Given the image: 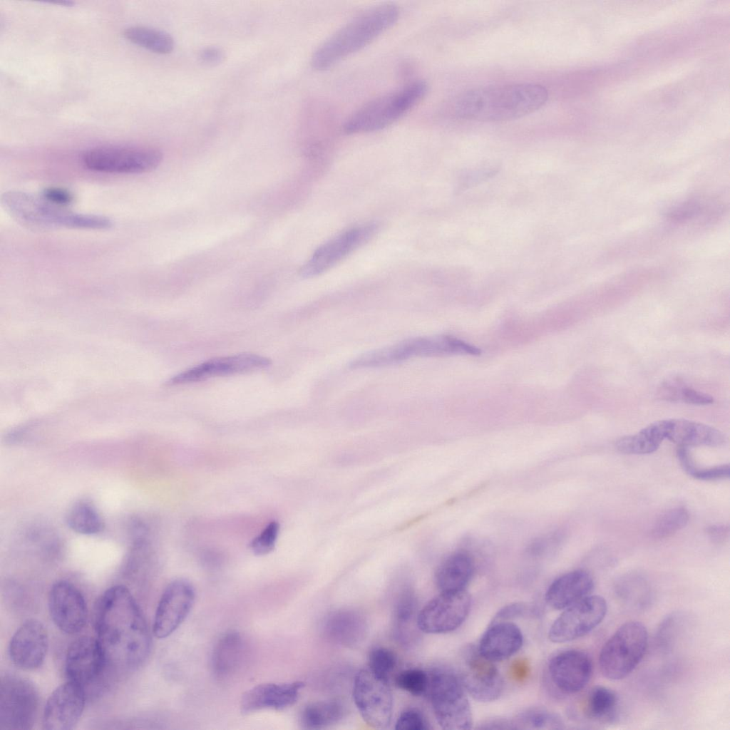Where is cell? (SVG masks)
Masks as SVG:
<instances>
[{
	"instance_id": "22",
	"label": "cell",
	"mask_w": 730,
	"mask_h": 730,
	"mask_svg": "<svg viewBox=\"0 0 730 730\" xmlns=\"http://www.w3.org/2000/svg\"><path fill=\"white\" fill-rule=\"evenodd\" d=\"M592 662L584 651L567 649L554 656L548 672L555 686L566 694H576L589 683L592 674Z\"/></svg>"
},
{
	"instance_id": "15",
	"label": "cell",
	"mask_w": 730,
	"mask_h": 730,
	"mask_svg": "<svg viewBox=\"0 0 730 730\" xmlns=\"http://www.w3.org/2000/svg\"><path fill=\"white\" fill-rule=\"evenodd\" d=\"M192 585L184 579L171 582L158 602L153 621V632L158 639L172 634L186 619L195 602Z\"/></svg>"
},
{
	"instance_id": "31",
	"label": "cell",
	"mask_w": 730,
	"mask_h": 730,
	"mask_svg": "<svg viewBox=\"0 0 730 730\" xmlns=\"http://www.w3.org/2000/svg\"><path fill=\"white\" fill-rule=\"evenodd\" d=\"M344 704L336 699L322 700L307 704L300 714V724L306 729H322L341 721L346 714Z\"/></svg>"
},
{
	"instance_id": "12",
	"label": "cell",
	"mask_w": 730,
	"mask_h": 730,
	"mask_svg": "<svg viewBox=\"0 0 730 730\" xmlns=\"http://www.w3.org/2000/svg\"><path fill=\"white\" fill-rule=\"evenodd\" d=\"M607 604L600 595H588L575 602L554 621L549 639L562 643L584 637L598 626L606 616Z\"/></svg>"
},
{
	"instance_id": "32",
	"label": "cell",
	"mask_w": 730,
	"mask_h": 730,
	"mask_svg": "<svg viewBox=\"0 0 730 730\" xmlns=\"http://www.w3.org/2000/svg\"><path fill=\"white\" fill-rule=\"evenodd\" d=\"M665 438V420H660L635 434L620 438L616 448L625 454H648L656 451Z\"/></svg>"
},
{
	"instance_id": "30",
	"label": "cell",
	"mask_w": 730,
	"mask_h": 730,
	"mask_svg": "<svg viewBox=\"0 0 730 730\" xmlns=\"http://www.w3.org/2000/svg\"><path fill=\"white\" fill-rule=\"evenodd\" d=\"M416 602L410 587L399 592L394 608L393 629L396 640L404 647H411L416 638Z\"/></svg>"
},
{
	"instance_id": "9",
	"label": "cell",
	"mask_w": 730,
	"mask_h": 730,
	"mask_svg": "<svg viewBox=\"0 0 730 730\" xmlns=\"http://www.w3.org/2000/svg\"><path fill=\"white\" fill-rule=\"evenodd\" d=\"M163 154L157 148L135 145H105L91 148L81 156L91 170L118 174H139L159 166Z\"/></svg>"
},
{
	"instance_id": "46",
	"label": "cell",
	"mask_w": 730,
	"mask_h": 730,
	"mask_svg": "<svg viewBox=\"0 0 730 730\" xmlns=\"http://www.w3.org/2000/svg\"><path fill=\"white\" fill-rule=\"evenodd\" d=\"M198 57L203 64L214 66L224 61L225 53L222 48L217 46H207L200 51Z\"/></svg>"
},
{
	"instance_id": "10",
	"label": "cell",
	"mask_w": 730,
	"mask_h": 730,
	"mask_svg": "<svg viewBox=\"0 0 730 730\" xmlns=\"http://www.w3.org/2000/svg\"><path fill=\"white\" fill-rule=\"evenodd\" d=\"M0 728L29 729L35 723L38 696L27 679L6 674L1 680Z\"/></svg>"
},
{
	"instance_id": "14",
	"label": "cell",
	"mask_w": 730,
	"mask_h": 730,
	"mask_svg": "<svg viewBox=\"0 0 730 730\" xmlns=\"http://www.w3.org/2000/svg\"><path fill=\"white\" fill-rule=\"evenodd\" d=\"M378 226L369 223L354 227L327 241L313 253L300 269L303 277L317 276L346 257L368 241L376 232Z\"/></svg>"
},
{
	"instance_id": "38",
	"label": "cell",
	"mask_w": 730,
	"mask_h": 730,
	"mask_svg": "<svg viewBox=\"0 0 730 730\" xmlns=\"http://www.w3.org/2000/svg\"><path fill=\"white\" fill-rule=\"evenodd\" d=\"M688 511L684 508H674L664 513L653 525L650 534L654 538L669 537L687 524Z\"/></svg>"
},
{
	"instance_id": "13",
	"label": "cell",
	"mask_w": 730,
	"mask_h": 730,
	"mask_svg": "<svg viewBox=\"0 0 730 730\" xmlns=\"http://www.w3.org/2000/svg\"><path fill=\"white\" fill-rule=\"evenodd\" d=\"M471 605V596L466 590L441 592L418 613V627L430 634L452 632L463 623Z\"/></svg>"
},
{
	"instance_id": "44",
	"label": "cell",
	"mask_w": 730,
	"mask_h": 730,
	"mask_svg": "<svg viewBox=\"0 0 730 730\" xmlns=\"http://www.w3.org/2000/svg\"><path fill=\"white\" fill-rule=\"evenodd\" d=\"M677 401H683L686 403L694 405H707L712 403L714 399L711 396L690 388L683 383L678 392Z\"/></svg>"
},
{
	"instance_id": "34",
	"label": "cell",
	"mask_w": 730,
	"mask_h": 730,
	"mask_svg": "<svg viewBox=\"0 0 730 730\" xmlns=\"http://www.w3.org/2000/svg\"><path fill=\"white\" fill-rule=\"evenodd\" d=\"M123 36L130 42L152 52L168 54L175 47L174 38L168 33L147 26H133L124 30Z\"/></svg>"
},
{
	"instance_id": "23",
	"label": "cell",
	"mask_w": 730,
	"mask_h": 730,
	"mask_svg": "<svg viewBox=\"0 0 730 730\" xmlns=\"http://www.w3.org/2000/svg\"><path fill=\"white\" fill-rule=\"evenodd\" d=\"M304 685L301 681L258 684L243 694L240 711L249 714L264 709L284 710L297 701Z\"/></svg>"
},
{
	"instance_id": "40",
	"label": "cell",
	"mask_w": 730,
	"mask_h": 730,
	"mask_svg": "<svg viewBox=\"0 0 730 730\" xmlns=\"http://www.w3.org/2000/svg\"><path fill=\"white\" fill-rule=\"evenodd\" d=\"M429 679V674L425 671L417 668H410L399 672L394 682L398 688L418 696L426 695Z\"/></svg>"
},
{
	"instance_id": "36",
	"label": "cell",
	"mask_w": 730,
	"mask_h": 730,
	"mask_svg": "<svg viewBox=\"0 0 730 730\" xmlns=\"http://www.w3.org/2000/svg\"><path fill=\"white\" fill-rule=\"evenodd\" d=\"M66 523L74 532L83 535H95L104 528L103 520L90 503L79 501L71 506L66 515Z\"/></svg>"
},
{
	"instance_id": "49",
	"label": "cell",
	"mask_w": 730,
	"mask_h": 730,
	"mask_svg": "<svg viewBox=\"0 0 730 730\" xmlns=\"http://www.w3.org/2000/svg\"><path fill=\"white\" fill-rule=\"evenodd\" d=\"M528 667L522 661H518L513 667V673L518 679H523L527 674Z\"/></svg>"
},
{
	"instance_id": "45",
	"label": "cell",
	"mask_w": 730,
	"mask_h": 730,
	"mask_svg": "<svg viewBox=\"0 0 730 730\" xmlns=\"http://www.w3.org/2000/svg\"><path fill=\"white\" fill-rule=\"evenodd\" d=\"M43 198L53 205L61 207L68 205L73 201V195L69 190L56 187L44 189L43 191Z\"/></svg>"
},
{
	"instance_id": "18",
	"label": "cell",
	"mask_w": 730,
	"mask_h": 730,
	"mask_svg": "<svg viewBox=\"0 0 730 730\" xmlns=\"http://www.w3.org/2000/svg\"><path fill=\"white\" fill-rule=\"evenodd\" d=\"M271 361L255 354H240L207 360L169 379L168 386H177L203 381L212 377L247 373L264 369Z\"/></svg>"
},
{
	"instance_id": "2",
	"label": "cell",
	"mask_w": 730,
	"mask_h": 730,
	"mask_svg": "<svg viewBox=\"0 0 730 730\" xmlns=\"http://www.w3.org/2000/svg\"><path fill=\"white\" fill-rule=\"evenodd\" d=\"M547 89L521 83L474 88L458 93L451 101V114L460 119L480 122L514 120L541 108Z\"/></svg>"
},
{
	"instance_id": "39",
	"label": "cell",
	"mask_w": 730,
	"mask_h": 730,
	"mask_svg": "<svg viewBox=\"0 0 730 730\" xmlns=\"http://www.w3.org/2000/svg\"><path fill=\"white\" fill-rule=\"evenodd\" d=\"M369 670L375 676L389 682V677L397 664L396 654L384 647L373 648L368 657Z\"/></svg>"
},
{
	"instance_id": "28",
	"label": "cell",
	"mask_w": 730,
	"mask_h": 730,
	"mask_svg": "<svg viewBox=\"0 0 730 730\" xmlns=\"http://www.w3.org/2000/svg\"><path fill=\"white\" fill-rule=\"evenodd\" d=\"M245 653L242 635L236 631L225 633L215 645L212 654V669L218 679H225L240 667Z\"/></svg>"
},
{
	"instance_id": "11",
	"label": "cell",
	"mask_w": 730,
	"mask_h": 730,
	"mask_svg": "<svg viewBox=\"0 0 730 730\" xmlns=\"http://www.w3.org/2000/svg\"><path fill=\"white\" fill-rule=\"evenodd\" d=\"M352 695L359 714L369 726L378 729L389 726L394 701L388 682L369 669H361L355 676Z\"/></svg>"
},
{
	"instance_id": "41",
	"label": "cell",
	"mask_w": 730,
	"mask_h": 730,
	"mask_svg": "<svg viewBox=\"0 0 730 730\" xmlns=\"http://www.w3.org/2000/svg\"><path fill=\"white\" fill-rule=\"evenodd\" d=\"M516 721L528 729H557L563 728L560 717L545 709H533L520 714Z\"/></svg>"
},
{
	"instance_id": "1",
	"label": "cell",
	"mask_w": 730,
	"mask_h": 730,
	"mask_svg": "<svg viewBox=\"0 0 730 730\" xmlns=\"http://www.w3.org/2000/svg\"><path fill=\"white\" fill-rule=\"evenodd\" d=\"M95 623L108 667L131 671L147 659L151 646L149 629L126 587L114 585L103 593L98 602Z\"/></svg>"
},
{
	"instance_id": "27",
	"label": "cell",
	"mask_w": 730,
	"mask_h": 730,
	"mask_svg": "<svg viewBox=\"0 0 730 730\" xmlns=\"http://www.w3.org/2000/svg\"><path fill=\"white\" fill-rule=\"evenodd\" d=\"M327 635L334 642L353 647L365 638L367 624L363 615L350 609H341L331 612L324 622Z\"/></svg>"
},
{
	"instance_id": "35",
	"label": "cell",
	"mask_w": 730,
	"mask_h": 730,
	"mask_svg": "<svg viewBox=\"0 0 730 730\" xmlns=\"http://www.w3.org/2000/svg\"><path fill=\"white\" fill-rule=\"evenodd\" d=\"M615 591L622 602L635 608L645 607L651 597L646 580L634 573L622 576L615 583Z\"/></svg>"
},
{
	"instance_id": "25",
	"label": "cell",
	"mask_w": 730,
	"mask_h": 730,
	"mask_svg": "<svg viewBox=\"0 0 730 730\" xmlns=\"http://www.w3.org/2000/svg\"><path fill=\"white\" fill-rule=\"evenodd\" d=\"M593 588L594 580L588 572L573 570L553 581L546 592L545 600L551 607L562 610L590 595Z\"/></svg>"
},
{
	"instance_id": "6",
	"label": "cell",
	"mask_w": 730,
	"mask_h": 730,
	"mask_svg": "<svg viewBox=\"0 0 730 730\" xmlns=\"http://www.w3.org/2000/svg\"><path fill=\"white\" fill-rule=\"evenodd\" d=\"M480 352L476 346L451 336L417 337L364 354L354 359L349 366L352 369L373 368L417 356L478 355Z\"/></svg>"
},
{
	"instance_id": "48",
	"label": "cell",
	"mask_w": 730,
	"mask_h": 730,
	"mask_svg": "<svg viewBox=\"0 0 730 730\" xmlns=\"http://www.w3.org/2000/svg\"><path fill=\"white\" fill-rule=\"evenodd\" d=\"M729 533L726 525H712L707 528V535L714 543H721L727 538Z\"/></svg>"
},
{
	"instance_id": "3",
	"label": "cell",
	"mask_w": 730,
	"mask_h": 730,
	"mask_svg": "<svg viewBox=\"0 0 730 730\" xmlns=\"http://www.w3.org/2000/svg\"><path fill=\"white\" fill-rule=\"evenodd\" d=\"M399 11L392 4H384L360 14L327 38L314 52L312 65L317 70L329 68L361 50L392 26Z\"/></svg>"
},
{
	"instance_id": "37",
	"label": "cell",
	"mask_w": 730,
	"mask_h": 730,
	"mask_svg": "<svg viewBox=\"0 0 730 730\" xmlns=\"http://www.w3.org/2000/svg\"><path fill=\"white\" fill-rule=\"evenodd\" d=\"M677 455L683 470L692 477L701 480H714L729 477V465H721L711 468H699L696 466L687 447L679 446Z\"/></svg>"
},
{
	"instance_id": "4",
	"label": "cell",
	"mask_w": 730,
	"mask_h": 730,
	"mask_svg": "<svg viewBox=\"0 0 730 730\" xmlns=\"http://www.w3.org/2000/svg\"><path fill=\"white\" fill-rule=\"evenodd\" d=\"M1 202L13 218L31 228L106 230L113 226V221L107 217L71 212L20 191L4 192Z\"/></svg>"
},
{
	"instance_id": "17",
	"label": "cell",
	"mask_w": 730,
	"mask_h": 730,
	"mask_svg": "<svg viewBox=\"0 0 730 730\" xmlns=\"http://www.w3.org/2000/svg\"><path fill=\"white\" fill-rule=\"evenodd\" d=\"M48 605L51 618L61 631L73 634L84 628L87 605L81 592L71 582H55L49 592Z\"/></svg>"
},
{
	"instance_id": "20",
	"label": "cell",
	"mask_w": 730,
	"mask_h": 730,
	"mask_svg": "<svg viewBox=\"0 0 730 730\" xmlns=\"http://www.w3.org/2000/svg\"><path fill=\"white\" fill-rule=\"evenodd\" d=\"M48 636L43 624L36 619L23 622L11 638L9 654L12 663L23 670H34L43 663Z\"/></svg>"
},
{
	"instance_id": "33",
	"label": "cell",
	"mask_w": 730,
	"mask_h": 730,
	"mask_svg": "<svg viewBox=\"0 0 730 730\" xmlns=\"http://www.w3.org/2000/svg\"><path fill=\"white\" fill-rule=\"evenodd\" d=\"M585 701L586 716L597 723H610L617 717L619 697L607 687L596 686L591 689Z\"/></svg>"
},
{
	"instance_id": "47",
	"label": "cell",
	"mask_w": 730,
	"mask_h": 730,
	"mask_svg": "<svg viewBox=\"0 0 730 730\" xmlns=\"http://www.w3.org/2000/svg\"><path fill=\"white\" fill-rule=\"evenodd\" d=\"M528 610V607L522 603H515L504 607L500 610L493 619V622L503 621L524 614Z\"/></svg>"
},
{
	"instance_id": "7",
	"label": "cell",
	"mask_w": 730,
	"mask_h": 730,
	"mask_svg": "<svg viewBox=\"0 0 730 730\" xmlns=\"http://www.w3.org/2000/svg\"><path fill=\"white\" fill-rule=\"evenodd\" d=\"M647 646L648 632L642 623H624L601 649L599 665L602 675L610 680L625 678L642 660Z\"/></svg>"
},
{
	"instance_id": "24",
	"label": "cell",
	"mask_w": 730,
	"mask_h": 730,
	"mask_svg": "<svg viewBox=\"0 0 730 730\" xmlns=\"http://www.w3.org/2000/svg\"><path fill=\"white\" fill-rule=\"evenodd\" d=\"M523 634L515 624L505 621L493 622L483 634L478 652L491 662L506 659L522 647Z\"/></svg>"
},
{
	"instance_id": "29",
	"label": "cell",
	"mask_w": 730,
	"mask_h": 730,
	"mask_svg": "<svg viewBox=\"0 0 730 730\" xmlns=\"http://www.w3.org/2000/svg\"><path fill=\"white\" fill-rule=\"evenodd\" d=\"M474 572L471 557L463 552L448 556L438 567L436 583L440 592L465 590Z\"/></svg>"
},
{
	"instance_id": "21",
	"label": "cell",
	"mask_w": 730,
	"mask_h": 730,
	"mask_svg": "<svg viewBox=\"0 0 730 730\" xmlns=\"http://www.w3.org/2000/svg\"><path fill=\"white\" fill-rule=\"evenodd\" d=\"M460 680L465 690L479 701H494L503 689L502 677L493 662L483 657L478 649L466 657Z\"/></svg>"
},
{
	"instance_id": "16",
	"label": "cell",
	"mask_w": 730,
	"mask_h": 730,
	"mask_svg": "<svg viewBox=\"0 0 730 730\" xmlns=\"http://www.w3.org/2000/svg\"><path fill=\"white\" fill-rule=\"evenodd\" d=\"M86 703L85 687L68 680L56 687L45 704L42 726L46 730H70L80 720Z\"/></svg>"
},
{
	"instance_id": "5",
	"label": "cell",
	"mask_w": 730,
	"mask_h": 730,
	"mask_svg": "<svg viewBox=\"0 0 730 730\" xmlns=\"http://www.w3.org/2000/svg\"><path fill=\"white\" fill-rule=\"evenodd\" d=\"M428 85L423 81L410 83L364 104L344 125L346 133L379 130L392 124L426 96Z\"/></svg>"
},
{
	"instance_id": "26",
	"label": "cell",
	"mask_w": 730,
	"mask_h": 730,
	"mask_svg": "<svg viewBox=\"0 0 730 730\" xmlns=\"http://www.w3.org/2000/svg\"><path fill=\"white\" fill-rule=\"evenodd\" d=\"M665 438L679 446L716 447L725 443V435L708 425L687 419L665 420Z\"/></svg>"
},
{
	"instance_id": "8",
	"label": "cell",
	"mask_w": 730,
	"mask_h": 730,
	"mask_svg": "<svg viewBox=\"0 0 730 730\" xmlns=\"http://www.w3.org/2000/svg\"><path fill=\"white\" fill-rule=\"evenodd\" d=\"M429 677L426 695L440 726L446 730L471 729L472 711L460 679L444 670L435 671Z\"/></svg>"
},
{
	"instance_id": "42",
	"label": "cell",
	"mask_w": 730,
	"mask_h": 730,
	"mask_svg": "<svg viewBox=\"0 0 730 730\" xmlns=\"http://www.w3.org/2000/svg\"><path fill=\"white\" fill-rule=\"evenodd\" d=\"M279 524L270 521L250 543V549L255 555H265L272 552L276 545L279 533Z\"/></svg>"
},
{
	"instance_id": "19",
	"label": "cell",
	"mask_w": 730,
	"mask_h": 730,
	"mask_svg": "<svg viewBox=\"0 0 730 730\" xmlns=\"http://www.w3.org/2000/svg\"><path fill=\"white\" fill-rule=\"evenodd\" d=\"M107 667L103 649L97 638L83 636L68 647L65 659L68 680L85 687L99 679Z\"/></svg>"
},
{
	"instance_id": "43",
	"label": "cell",
	"mask_w": 730,
	"mask_h": 730,
	"mask_svg": "<svg viewBox=\"0 0 730 730\" xmlns=\"http://www.w3.org/2000/svg\"><path fill=\"white\" fill-rule=\"evenodd\" d=\"M430 724L424 714L417 708L404 709L395 724L396 730H428Z\"/></svg>"
}]
</instances>
